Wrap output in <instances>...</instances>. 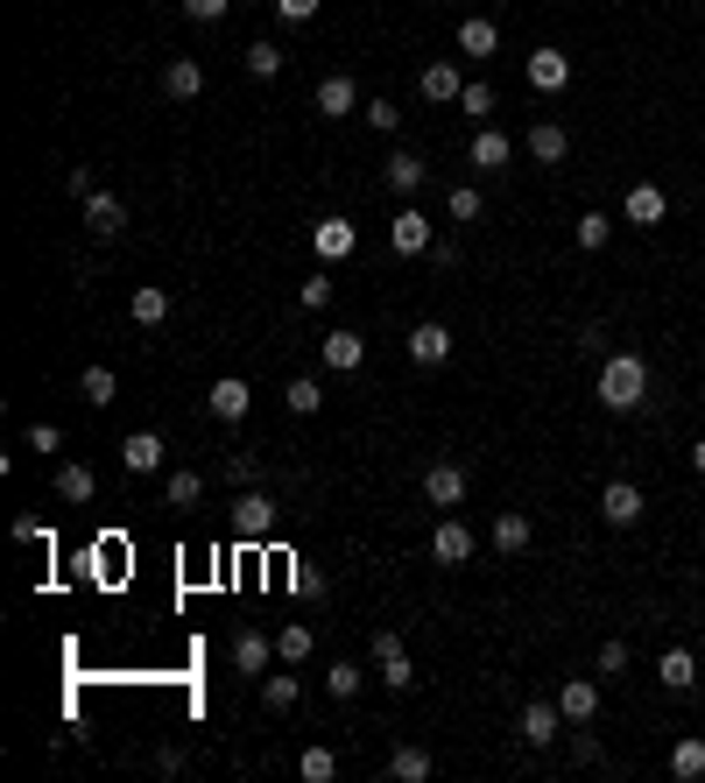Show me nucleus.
<instances>
[{"label":"nucleus","mask_w":705,"mask_h":783,"mask_svg":"<svg viewBox=\"0 0 705 783\" xmlns=\"http://www.w3.org/2000/svg\"><path fill=\"white\" fill-rule=\"evenodd\" d=\"M261 705H269V713H290V705H297V678H261Z\"/></svg>","instance_id":"obj_42"},{"label":"nucleus","mask_w":705,"mask_h":783,"mask_svg":"<svg viewBox=\"0 0 705 783\" xmlns=\"http://www.w3.org/2000/svg\"><path fill=\"white\" fill-rule=\"evenodd\" d=\"M579 347L593 353V360H606V332H600V324H585V332H579Z\"/></svg>","instance_id":"obj_51"},{"label":"nucleus","mask_w":705,"mask_h":783,"mask_svg":"<svg viewBox=\"0 0 705 783\" xmlns=\"http://www.w3.org/2000/svg\"><path fill=\"white\" fill-rule=\"evenodd\" d=\"M127 318H135V324H148V332H156V324L169 318V290H163V282H142V290L127 297Z\"/></svg>","instance_id":"obj_26"},{"label":"nucleus","mask_w":705,"mask_h":783,"mask_svg":"<svg viewBox=\"0 0 705 783\" xmlns=\"http://www.w3.org/2000/svg\"><path fill=\"white\" fill-rule=\"evenodd\" d=\"M14 537H22V544H50V529L35 523V515H14Z\"/></svg>","instance_id":"obj_50"},{"label":"nucleus","mask_w":705,"mask_h":783,"mask_svg":"<svg viewBox=\"0 0 705 783\" xmlns=\"http://www.w3.org/2000/svg\"><path fill=\"white\" fill-rule=\"evenodd\" d=\"M234 537H247V544H261V537H276V502L261 487H247L240 502H234Z\"/></svg>","instance_id":"obj_2"},{"label":"nucleus","mask_w":705,"mask_h":783,"mask_svg":"<svg viewBox=\"0 0 705 783\" xmlns=\"http://www.w3.org/2000/svg\"><path fill=\"white\" fill-rule=\"evenodd\" d=\"M642 395H650V360L642 353H606L600 360V403L628 416V410H642Z\"/></svg>","instance_id":"obj_1"},{"label":"nucleus","mask_w":705,"mask_h":783,"mask_svg":"<svg viewBox=\"0 0 705 783\" xmlns=\"http://www.w3.org/2000/svg\"><path fill=\"white\" fill-rule=\"evenodd\" d=\"M240 64H247V79H282V64H290V56H282L269 35H261V43H247V50H240Z\"/></svg>","instance_id":"obj_30"},{"label":"nucleus","mask_w":705,"mask_h":783,"mask_svg":"<svg viewBox=\"0 0 705 783\" xmlns=\"http://www.w3.org/2000/svg\"><path fill=\"white\" fill-rule=\"evenodd\" d=\"M85 226H92V240H121L127 234V205L113 198V190H92V198H85Z\"/></svg>","instance_id":"obj_9"},{"label":"nucleus","mask_w":705,"mask_h":783,"mask_svg":"<svg viewBox=\"0 0 705 783\" xmlns=\"http://www.w3.org/2000/svg\"><path fill=\"white\" fill-rule=\"evenodd\" d=\"M353 247H360V234H353V219H318V226H311V255L325 261V269H332V261H346Z\"/></svg>","instance_id":"obj_7"},{"label":"nucleus","mask_w":705,"mask_h":783,"mask_svg":"<svg viewBox=\"0 0 705 783\" xmlns=\"http://www.w3.org/2000/svg\"><path fill=\"white\" fill-rule=\"evenodd\" d=\"M92 494H100V481H92V466H79V460H71V466H56V502L85 508Z\"/></svg>","instance_id":"obj_29"},{"label":"nucleus","mask_w":705,"mask_h":783,"mask_svg":"<svg viewBox=\"0 0 705 783\" xmlns=\"http://www.w3.org/2000/svg\"><path fill=\"white\" fill-rule=\"evenodd\" d=\"M205 403H212V416H219V424H240V416H247V403H255V389H247L240 374H219Z\"/></svg>","instance_id":"obj_16"},{"label":"nucleus","mask_w":705,"mask_h":783,"mask_svg":"<svg viewBox=\"0 0 705 783\" xmlns=\"http://www.w3.org/2000/svg\"><path fill=\"white\" fill-rule=\"evenodd\" d=\"M621 213H628V226H663V213H671V198H663V184H628Z\"/></svg>","instance_id":"obj_15"},{"label":"nucleus","mask_w":705,"mask_h":783,"mask_svg":"<svg viewBox=\"0 0 705 783\" xmlns=\"http://www.w3.org/2000/svg\"><path fill=\"white\" fill-rule=\"evenodd\" d=\"M529 156H537L543 169H558V163L571 156V135H564L558 121H537V127H529Z\"/></svg>","instance_id":"obj_21"},{"label":"nucleus","mask_w":705,"mask_h":783,"mask_svg":"<svg viewBox=\"0 0 705 783\" xmlns=\"http://www.w3.org/2000/svg\"><path fill=\"white\" fill-rule=\"evenodd\" d=\"M56 445H64V431H56V424H29V452H56Z\"/></svg>","instance_id":"obj_49"},{"label":"nucleus","mask_w":705,"mask_h":783,"mask_svg":"<svg viewBox=\"0 0 705 783\" xmlns=\"http://www.w3.org/2000/svg\"><path fill=\"white\" fill-rule=\"evenodd\" d=\"M234 671H240V678H261V671H269V636H261V628H240V636H234Z\"/></svg>","instance_id":"obj_23"},{"label":"nucleus","mask_w":705,"mask_h":783,"mask_svg":"<svg viewBox=\"0 0 705 783\" xmlns=\"http://www.w3.org/2000/svg\"><path fill=\"white\" fill-rule=\"evenodd\" d=\"M79 395H85L92 410H106L113 395H121V381H113V368H85V374H79Z\"/></svg>","instance_id":"obj_33"},{"label":"nucleus","mask_w":705,"mask_h":783,"mask_svg":"<svg viewBox=\"0 0 705 783\" xmlns=\"http://www.w3.org/2000/svg\"><path fill=\"white\" fill-rule=\"evenodd\" d=\"M459 106L473 113V121H494V85H480V79H466V92H459Z\"/></svg>","instance_id":"obj_43"},{"label":"nucleus","mask_w":705,"mask_h":783,"mask_svg":"<svg viewBox=\"0 0 705 783\" xmlns=\"http://www.w3.org/2000/svg\"><path fill=\"white\" fill-rule=\"evenodd\" d=\"M558 734H564V705L529 699V705H522V741H529V749H550Z\"/></svg>","instance_id":"obj_10"},{"label":"nucleus","mask_w":705,"mask_h":783,"mask_svg":"<svg viewBox=\"0 0 705 783\" xmlns=\"http://www.w3.org/2000/svg\"><path fill=\"white\" fill-rule=\"evenodd\" d=\"M381 184H388V190H395V198H416V190H424V184H431V163H424V156H416V148H395V156H388V163H381Z\"/></svg>","instance_id":"obj_5"},{"label":"nucleus","mask_w":705,"mask_h":783,"mask_svg":"<svg viewBox=\"0 0 705 783\" xmlns=\"http://www.w3.org/2000/svg\"><path fill=\"white\" fill-rule=\"evenodd\" d=\"M431 240H437V226H431V213H416V205H403V213L388 219V247H395V255H431Z\"/></svg>","instance_id":"obj_3"},{"label":"nucleus","mask_w":705,"mask_h":783,"mask_svg":"<svg viewBox=\"0 0 705 783\" xmlns=\"http://www.w3.org/2000/svg\"><path fill=\"white\" fill-rule=\"evenodd\" d=\"M226 481H234V487H255V481H261V460H255V452H234V460H226Z\"/></svg>","instance_id":"obj_45"},{"label":"nucleus","mask_w":705,"mask_h":783,"mask_svg":"<svg viewBox=\"0 0 705 783\" xmlns=\"http://www.w3.org/2000/svg\"><path fill=\"white\" fill-rule=\"evenodd\" d=\"M692 473H705V437H698V445H692Z\"/></svg>","instance_id":"obj_52"},{"label":"nucleus","mask_w":705,"mask_h":783,"mask_svg":"<svg viewBox=\"0 0 705 783\" xmlns=\"http://www.w3.org/2000/svg\"><path fill=\"white\" fill-rule=\"evenodd\" d=\"M628 671V642L614 636V642H600V678H621Z\"/></svg>","instance_id":"obj_47"},{"label":"nucleus","mask_w":705,"mask_h":783,"mask_svg":"<svg viewBox=\"0 0 705 783\" xmlns=\"http://www.w3.org/2000/svg\"><path fill=\"white\" fill-rule=\"evenodd\" d=\"M360 121H367L374 135H395V127H403V106H395V100H367V106H360Z\"/></svg>","instance_id":"obj_37"},{"label":"nucleus","mask_w":705,"mask_h":783,"mask_svg":"<svg viewBox=\"0 0 705 783\" xmlns=\"http://www.w3.org/2000/svg\"><path fill=\"white\" fill-rule=\"evenodd\" d=\"M121 466H127V473H156V466H163V437H156V431L121 437Z\"/></svg>","instance_id":"obj_25"},{"label":"nucleus","mask_w":705,"mask_h":783,"mask_svg":"<svg viewBox=\"0 0 705 783\" xmlns=\"http://www.w3.org/2000/svg\"><path fill=\"white\" fill-rule=\"evenodd\" d=\"M163 92H169V100H198V92H205V64H198V56H169Z\"/></svg>","instance_id":"obj_22"},{"label":"nucleus","mask_w":705,"mask_h":783,"mask_svg":"<svg viewBox=\"0 0 705 783\" xmlns=\"http://www.w3.org/2000/svg\"><path fill=\"white\" fill-rule=\"evenodd\" d=\"M558 705H564L571 728H585V720H600V684H593V678H571L564 692H558Z\"/></svg>","instance_id":"obj_19"},{"label":"nucleus","mask_w":705,"mask_h":783,"mask_svg":"<svg viewBox=\"0 0 705 783\" xmlns=\"http://www.w3.org/2000/svg\"><path fill=\"white\" fill-rule=\"evenodd\" d=\"M282 403H290L297 416H318V410H325V381H318V374H297L290 389H282Z\"/></svg>","instance_id":"obj_31"},{"label":"nucleus","mask_w":705,"mask_h":783,"mask_svg":"<svg viewBox=\"0 0 705 783\" xmlns=\"http://www.w3.org/2000/svg\"><path fill=\"white\" fill-rule=\"evenodd\" d=\"M571 240H579L585 255H600V247H606V213H579V226H571Z\"/></svg>","instance_id":"obj_39"},{"label":"nucleus","mask_w":705,"mask_h":783,"mask_svg":"<svg viewBox=\"0 0 705 783\" xmlns=\"http://www.w3.org/2000/svg\"><path fill=\"white\" fill-rule=\"evenodd\" d=\"M198 494H205V473H169L163 502H169V508H190V502H198Z\"/></svg>","instance_id":"obj_38"},{"label":"nucleus","mask_w":705,"mask_h":783,"mask_svg":"<svg viewBox=\"0 0 705 783\" xmlns=\"http://www.w3.org/2000/svg\"><path fill=\"white\" fill-rule=\"evenodd\" d=\"M487 544L501 550V558H522V550L537 544V529H529V515H522V508H501V515H494V537H487Z\"/></svg>","instance_id":"obj_13"},{"label":"nucleus","mask_w":705,"mask_h":783,"mask_svg":"<svg viewBox=\"0 0 705 783\" xmlns=\"http://www.w3.org/2000/svg\"><path fill=\"white\" fill-rule=\"evenodd\" d=\"M318 113H325V121H346V113H360V85L346 79V71H325V79H318Z\"/></svg>","instance_id":"obj_11"},{"label":"nucleus","mask_w":705,"mask_h":783,"mask_svg":"<svg viewBox=\"0 0 705 783\" xmlns=\"http://www.w3.org/2000/svg\"><path fill=\"white\" fill-rule=\"evenodd\" d=\"M388 776H395V783H431V776H437V755L409 741V749H395V755H388Z\"/></svg>","instance_id":"obj_24"},{"label":"nucleus","mask_w":705,"mask_h":783,"mask_svg":"<svg viewBox=\"0 0 705 783\" xmlns=\"http://www.w3.org/2000/svg\"><path fill=\"white\" fill-rule=\"evenodd\" d=\"M600 515H606V529H635L642 523V487L635 481H606L600 487Z\"/></svg>","instance_id":"obj_6"},{"label":"nucleus","mask_w":705,"mask_h":783,"mask_svg":"<svg viewBox=\"0 0 705 783\" xmlns=\"http://www.w3.org/2000/svg\"><path fill=\"white\" fill-rule=\"evenodd\" d=\"M403 353L416 360V368H445V360H452V332H445V324H437V318H424V324H409Z\"/></svg>","instance_id":"obj_4"},{"label":"nucleus","mask_w":705,"mask_h":783,"mask_svg":"<svg viewBox=\"0 0 705 783\" xmlns=\"http://www.w3.org/2000/svg\"><path fill=\"white\" fill-rule=\"evenodd\" d=\"M424 502L431 508H459L466 502V466H452V460L424 466Z\"/></svg>","instance_id":"obj_8"},{"label":"nucleus","mask_w":705,"mask_h":783,"mask_svg":"<svg viewBox=\"0 0 705 783\" xmlns=\"http://www.w3.org/2000/svg\"><path fill=\"white\" fill-rule=\"evenodd\" d=\"M311 649H318V636H311V628H303V621H290V628H282V636H276V657H282V663H303V657H311Z\"/></svg>","instance_id":"obj_36"},{"label":"nucleus","mask_w":705,"mask_h":783,"mask_svg":"<svg viewBox=\"0 0 705 783\" xmlns=\"http://www.w3.org/2000/svg\"><path fill=\"white\" fill-rule=\"evenodd\" d=\"M332 290H339V282H332V269H318V276L297 290V303H303V311H325V303H332Z\"/></svg>","instance_id":"obj_41"},{"label":"nucleus","mask_w":705,"mask_h":783,"mask_svg":"<svg viewBox=\"0 0 705 783\" xmlns=\"http://www.w3.org/2000/svg\"><path fill=\"white\" fill-rule=\"evenodd\" d=\"M501 50V22L494 14H466L459 22V56H494Z\"/></svg>","instance_id":"obj_18"},{"label":"nucleus","mask_w":705,"mask_h":783,"mask_svg":"<svg viewBox=\"0 0 705 783\" xmlns=\"http://www.w3.org/2000/svg\"><path fill=\"white\" fill-rule=\"evenodd\" d=\"M522 71H529V85H537V92H564V85H571V56H564V50H550V43H543V50H529V64H522Z\"/></svg>","instance_id":"obj_12"},{"label":"nucleus","mask_w":705,"mask_h":783,"mask_svg":"<svg viewBox=\"0 0 705 783\" xmlns=\"http://www.w3.org/2000/svg\"><path fill=\"white\" fill-rule=\"evenodd\" d=\"M177 8L190 14V22H226V14H234V0H177Z\"/></svg>","instance_id":"obj_46"},{"label":"nucleus","mask_w":705,"mask_h":783,"mask_svg":"<svg viewBox=\"0 0 705 783\" xmlns=\"http://www.w3.org/2000/svg\"><path fill=\"white\" fill-rule=\"evenodd\" d=\"M360 360H367V339L360 332H325V368L332 374H353Z\"/></svg>","instance_id":"obj_27"},{"label":"nucleus","mask_w":705,"mask_h":783,"mask_svg":"<svg viewBox=\"0 0 705 783\" xmlns=\"http://www.w3.org/2000/svg\"><path fill=\"white\" fill-rule=\"evenodd\" d=\"M297 776H303V783H332V776H339V755L325 749V741H318V749H303V755H297Z\"/></svg>","instance_id":"obj_34"},{"label":"nucleus","mask_w":705,"mask_h":783,"mask_svg":"<svg viewBox=\"0 0 705 783\" xmlns=\"http://www.w3.org/2000/svg\"><path fill=\"white\" fill-rule=\"evenodd\" d=\"M671 776H677V783H698V776H705V741H698V734H684L677 749H671Z\"/></svg>","instance_id":"obj_32"},{"label":"nucleus","mask_w":705,"mask_h":783,"mask_svg":"<svg viewBox=\"0 0 705 783\" xmlns=\"http://www.w3.org/2000/svg\"><path fill=\"white\" fill-rule=\"evenodd\" d=\"M360 684H367V678H360V663H332V671H325L332 699H360Z\"/></svg>","instance_id":"obj_40"},{"label":"nucleus","mask_w":705,"mask_h":783,"mask_svg":"<svg viewBox=\"0 0 705 783\" xmlns=\"http://www.w3.org/2000/svg\"><path fill=\"white\" fill-rule=\"evenodd\" d=\"M656 678L671 684V692H692V684H698V657H692V649H663V657H656Z\"/></svg>","instance_id":"obj_28"},{"label":"nucleus","mask_w":705,"mask_h":783,"mask_svg":"<svg viewBox=\"0 0 705 783\" xmlns=\"http://www.w3.org/2000/svg\"><path fill=\"white\" fill-rule=\"evenodd\" d=\"M416 92H424L431 106H445V100H459V92H466V79H459V64H445V56H437V64L416 71Z\"/></svg>","instance_id":"obj_17"},{"label":"nucleus","mask_w":705,"mask_h":783,"mask_svg":"<svg viewBox=\"0 0 705 783\" xmlns=\"http://www.w3.org/2000/svg\"><path fill=\"white\" fill-rule=\"evenodd\" d=\"M431 558H437V565H466V558H473V529L459 523V515H445V523L431 529Z\"/></svg>","instance_id":"obj_14"},{"label":"nucleus","mask_w":705,"mask_h":783,"mask_svg":"<svg viewBox=\"0 0 705 783\" xmlns=\"http://www.w3.org/2000/svg\"><path fill=\"white\" fill-rule=\"evenodd\" d=\"M374 663H381V684H388V692H409V684H416L409 649H388V657H374Z\"/></svg>","instance_id":"obj_35"},{"label":"nucleus","mask_w":705,"mask_h":783,"mask_svg":"<svg viewBox=\"0 0 705 783\" xmlns=\"http://www.w3.org/2000/svg\"><path fill=\"white\" fill-rule=\"evenodd\" d=\"M466 156H473V169H508V156H516V142H508L501 135V127H480V135H473V148H466Z\"/></svg>","instance_id":"obj_20"},{"label":"nucleus","mask_w":705,"mask_h":783,"mask_svg":"<svg viewBox=\"0 0 705 783\" xmlns=\"http://www.w3.org/2000/svg\"><path fill=\"white\" fill-rule=\"evenodd\" d=\"M276 14H282L290 29H303V22H318V0H276Z\"/></svg>","instance_id":"obj_48"},{"label":"nucleus","mask_w":705,"mask_h":783,"mask_svg":"<svg viewBox=\"0 0 705 783\" xmlns=\"http://www.w3.org/2000/svg\"><path fill=\"white\" fill-rule=\"evenodd\" d=\"M445 213L459 219V226H466V219H480V190H473V184H459V190L445 198Z\"/></svg>","instance_id":"obj_44"}]
</instances>
